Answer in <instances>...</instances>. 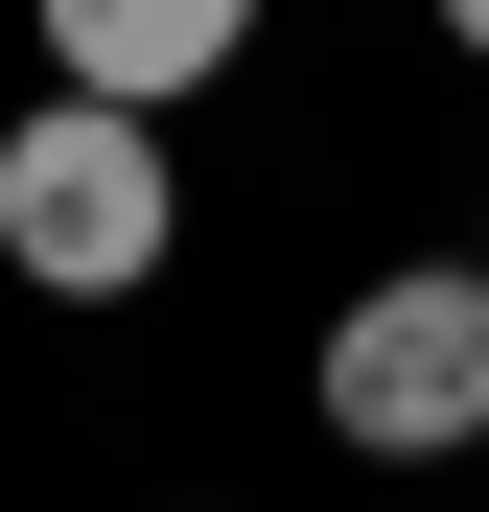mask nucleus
Returning <instances> with one entry per match:
<instances>
[{"instance_id":"obj_1","label":"nucleus","mask_w":489,"mask_h":512,"mask_svg":"<svg viewBox=\"0 0 489 512\" xmlns=\"http://www.w3.org/2000/svg\"><path fill=\"white\" fill-rule=\"evenodd\" d=\"M163 256H187V163H163V117H117V94H24V117H0V280L140 303Z\"/></svg>"},{"instance_id":"obj_4","label":"nucleus","mask_w":489,"mask_h":512,"mask_svg":"<svg viewBox=\"0 0 489 512\" xmlns=\"http://www.w3.org/2000/svg\"><path fill=\"white\" fill-rule=\"evenodd\" d=\"M443 47H489V0H443Z\"/></svg>"},{"instance_id":"obj_3","label":"nucleus","mask_w":489,"mask_h":512,"mask_svg":"<svg viewBox=\"0 0 489 512\" xmlns=\"http://www.w3.org/2000/svg\"><path fill=\"white\" fill-rule=\"evenodd\" d=\"M24 24H47V94L187 117V94H233V70H257V24H280V0H24Z\"/></svg>"},{"instance_id":"obj_6","label":"nucleus","mask_w":489,"mask_h":512,"mask_svg":"<svg viewBox=\"0 0 489 512\" xmlns=\"http://www.w3.org/2000/svg\"><path fill=\"white\" fill-rule=\"evenodd\" d=\"M163 512H233V489H163Z\"/></svg>"},{"instance_id":"obj_5","label":"nucleus","mask_w":489,"mask_h":512,"mask_svg":"<svg viewBox=\"0 0 489 512\" xmlns=\"http://www.w3.org/2000/svg\"><path fill=\"white\" fill-rule=\"evenodd\" d=\"M466 280H489V210H466Z\"/></svg>"},{"instance_id":"obj_2","label":"nucleus","mask_w":489,"mask_h":512,"mask_svg":"<svg viewBox=\"0 0 489 512\" xmlns=\"http://www.w3.org/2000/svg\"><path fill=\"white\" fill-rule=\"evenodd\" d=\"M326 443L350 466H466L489 443V280L396 256L373 303H326Z\"/></svg>"}]
</instances>
